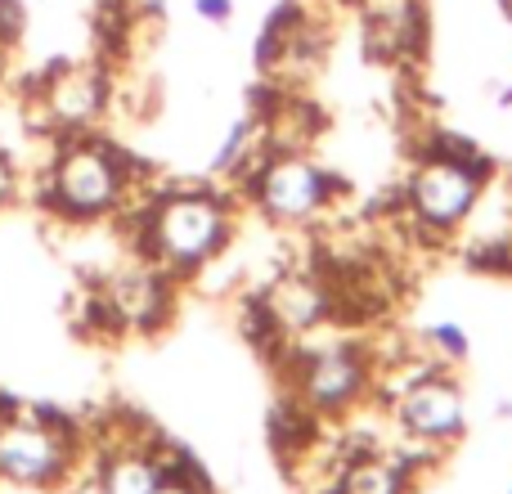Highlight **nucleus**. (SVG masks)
<instances>
[{
    "instance_id": "1",
    "label": "nucleus",
    "mask_w": 512,
    "mask_h": 494,
    "mask_svg": "<svg viewBox=\"0 0 512 494\" xmlns=\"http://www.w3.org/2000/svg\"><path fill=\"white\" fill-rule=\"evenodd\" d=\"M490 158H481L472 144L463 140H441V149H432L409 176V212L418 216V225L427 230H463V221L472 216L481 189L490 185Z\"/></svg>"
},
{
    "instance_id": "2",
    "label": "nucleus",
    "mask_w": 512,
    "mask_h": 494,
    "mask_svg": "<svg viewBox=\"0 0 512 494\" xmlns=\"http://www.w3.org/2000/svg\"><path fill=\"white\" fill-rule=\"evenodd\" d=\"M230 239V212L212 194H171L149 216V247L171 270H198Z\"/></svg>"
},
{
    "instance_id": "3",
    "label": "nucleus",
    "mask_w": 512,
    "mask_h": 494,
    "mask_svg": "<svg viewBox=\"0 0 512 494\" xmlns=\"http://www.w3.org/2000/svg\"><path fill=\"white\" fill-rule=\"evenodd\" d=\"M252 194H256V207L270 221L301 225V221H315L333 203V176L301 149H283L261 162V171L252 180Z\"/></svg>"
},
{
    "instance_id": "4",
    "label": "nucleus",
    "mask_w": 512,
    "mask_h": 494,
    "mask_svg": "<svg viewBox=\"0 0 512 494\" xmlns=\"http://www.w3.org/2000/svg\"><path fill=\"white\" fill-rule=\"evenodd\" d=\"M126 189V171L104 144H72L54 162L50 194L68 216H104Z\"/></svg>"
},
{
    "instance_id": "5",
    "label": "nucleus",
    "mask_w": 512,
    "mask_h": 494,
    "mask_svg": "<svg viewBox=\"0 0 512 494\" xmlns=\"http://www.w3.org/2000/svg\"><path fill=\"white\" fill-rule=\"evenodd\" d=\"M68 436L50 418H5L0 423V477L14 486H50L68 472Z\"/></svg>"
},
{
    "instance_id": "6",
    "label": "nucleus",
    "mask_w": 512,
    "mask_h": 494,
    "mask_svg": "<svg viewBox=\"0 0 512 494\" xmlns=\"http://www.w3.org/2000/svg\"><path fill=\"white\" fill-rule=\"evenodd\" d=\"M468 423V409H463V391L445 378L441 369L427 373V378L409 382L405 391H396V427L414 441H454Z\"/></svg>"
},
{
    "instance_id": "7",
    "label": "nucleus",
    "mask_w": 512,
    "mask_h": 494,
    "mask_svg": "<svg viewBox=\"0 0 512 494\" xmlns=\"http://www.w3.org/2000/svg\"><path fill=\"white\" fill-rule=\"evenodd\" d=\"M369 387V369H364L360 351L355 346H328L315 351L301 369V400L319 414H337V409H351L355 400Z\"/></svg>"
},
{
    "instance_id": "8",
    "label": "nucleus",
    "mask_w": 512,
    "mask_h": 494,
    "mask_svg": "<svg viewBox=\"0 0 512 494\" xmlns=\"http://www.w3.org/2000/svg\"><path fill=\"white\" fill-rule=\"evenodd\" d=\"M265 315H270L279 328H288V333H306V328H315L319 319L328 315V297L315 279H306V274H288V279H279L270 288V297H265Z\"/></svg>"
},
{
    "instance_id": "9",
    "label": "nucleus",
    "mask_w": 512,
    "mask_h": 494,
    "mask_svg": "<svg viewBox=\"0 0 512 494\" xmlns=\"http://www.w3.org/2000/svg\"><path fill=\"white\" fill-rule=\"evenodd\" d=\"M108 90H104V77L90 68H68L59 81L50 86V113L68 126H81L104 108Z\"/></svg>"
},
{
    "instance_id": "10",
    "label": "nucleus",
    "mask_w": 512,
    "mask_h": 494,
    "mask_svg": "<svg viewBox=\"0 0 512 494\" xmlns=\"http://www.w3.org/2000/svg\"><path fill=\"white\" fill-rule=\"evenodd\" d=\"M162 463L149 459L144 450H117L104 463V477H99V494H153L162 481Z\"/></svg>"
},
{
    "instance_id": "11",
    "label": "nucleus",
    "mask_w": 512,
    "mask_h": 494,
    "mask_svg": "<svg viewBox=\"0 0 512 494\" xmlns=\"http://www.w3.org/2000/svg\"><path fill=\"white\" fill-rule=\"evenodd\" d=\"M405 468L387 454H364V459L346 463L337 494H405Z\"/></svg>"
},
{
    "instance_id": "12",
    "label": "nucleus",
    "mask_w": 512,
    "mask_h": 494,
    "mask_svg": "<svg viewBox=\"0 0 512 494\" xmlns=\"http://www.w3.org/2000/svg\"><path fill=\"white\" fill-rule=\"evenodd\" d=\"M113 306L122 310L131 324H153V315H158V306H162V283L153 279V274H131V279L117 283Z\"/></svg>"
},
{
    "instance_id": "13",
    "label": "nucleus",
    "mask_w": 512,
    "mask_h": 494,
    "mask_svg": "<svg viewBox=\"0 0 512 494\" xmlns=\"http://www.w3.org/2000/svg\"><path fill=\"white\" fill-rule=\"evenodd\" d=\"M432 346L441 355H450V360H463V355H468V333H463V324H436Z\"/></svg>"
},
{
    "instance_id": "14",
    "label": "nucleus",
    "mask_w": 512,
    "mask_h": 494,
    "mask_svg": "<svg viewBox=\"0 0 512 494\" xmlns=\"http://www.w3.org/2000/svg\"><path fill=\"white\" fill-rule=\"evenodd\" d=\"M194 14L203 18V23H230L234 18V0H194Z\"/></svg>"
},
{
    "instance_id": "15",
    "label": "nucleus",
    "mask_w": 512,
    "mask_h": 494,
    "mask_svg": "<svg viewBox=\"0 0 512 494\" xmlns=\"http://www.w3.org/2000/svg\"><path fill=\"white\" fill-rule=\"evenodd\" d=\"M153 494H203V490H198L189 477H180V472H162V481Z\"/></svg>"
},
{
    "instance_id": "16",
    "label": "nucleus",
    "mask_w": 512,
    "mask_h": 494,
    "mask_svg": "<svg viewBox=\"0 0 512 494\" xmlns=\"http://www.w3.org/2000/svg\"><path fill=\"white\" fill-rule=\"evenodd\" d=\"M14 185H18V176H14V162H9L5 153H0V207H5L9 198H14Z\"/></svg>"
},
{
    "instance_id": "17",
    "label": "nucleus",
    "mask_w": 512,
    "mask_h": 494,
    "mask_svg": "<svg viewBox=\"0 0 512 494\" xmlns=\"http://www.w3.org/2000/svg\"><path fill=\"white\" fill-rule=\"evenodd\" d=\"M499 108H512V86H504V95H499Z\"/></svg>"
}]
</instances>
